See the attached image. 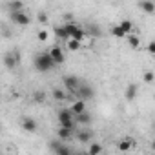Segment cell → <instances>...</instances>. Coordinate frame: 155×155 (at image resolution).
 <instances>
[{
	"label": "cell",
	"mask_w": 155,
	"mask_h": 155,
	"mask_svg": "<svg viewBox=\"0 0 155 155\" xmlns=\"http://www.w3.org/2000/svg\"><path fill=\"white\" fill-rule=\"evenodd\" d=\"M18 60H20L18 51H8V53H4V57H2L4 68H8V69H15V68L18 66Z\"/></svg>",
	"instance_id": "obj_5"
},
{
	"label": "cell",
	"mask_w": 155,
	"mask_h": 155,
	"mask_svg": "<svg viewBox=\"0 0 155 155\" xmlns=\"http://www.w3.org/2000/svg\"><path fill=\"white\" fill-rule=\"evenodd\" d=\"M119 26H120V29H122L126 35L133 31V22H131V20H122V22H119Z\"/></svg>",
	"instance_id": "obj_23"
},
{
	"label": "cell",
	"mask_w": 155,
	"mask_h": 155,
	"mask_svg": "<svg viewBox=\"0 0 155 155\" xmlns=\"http://www.w3.org/2000/svg\"><path fill=\"white\" fill-rule=\"evenodd\" d=\"M57 119H58V124H60V126H66V128H71V130H73L75 124H77L69 108H62V110H58V111H57Z\"/></svg>",
	"instance_id": "obj_2"
},
{
	"label": "cell",
	"mask_w": 155,
	"mask_h": 155,
	"mask_svg": "<svg viewBox=\"0 0 155 155\" xmlns=\"http://www.w3.org/2000/svg\"><path fill=\"white\" fill-rule=\"evenodd\" d=\"M22 128H24V131H28V133H35V131L38 130V124H37L35 119L24 117V119H22Z\"/></svg>",
	"instance_id": "obj_9"
},
{
	"label": "cell",
	"mask_w": 155,
	"mask_h": 155,
	"mask_svg": "<svg viewBox=\"0 0 155 155\" xmlns=\"http://www.w3.org/2000/svg\"><path fill=\"white\" fill-rule=\"evenodd\" d=\"M37 18H38V22H40V24H44V26L48 24V15H46L44 11H38V15H37Z\"/></svg>",
	"instance_id": "obj_29"
},
{
	"label": "cell",
	"mask_w": 155,
	"mask_h": 155,
	"mask_svg": "<svg viewBox=\"0 0 155 155\" xmlns=\"http://www.w3.org/2000/svg\"><path fill=\"white\" fill-rule=\"evenodd\" d=\"M26 9V4L22 0H9L8 2V11L13 13V11H24Z\"/></svg>",
	"instance_id": "obj_14"
},
{
	"label": "cell",
	"mask_w": 155,
	"mask_h": 155,
	"mask_svg": "<svg viewBox=\"0 0 155 155\" xmlns=\"http://www.w3.org/2000/svg\"><path fill=\"white\" fill-rule=\"evenodd\" d=\"M73 119H75V122H77V124H82V126H90V124H91V120H93V117H91L86 110H84L82 113H79V115H75Z\"/></svg>",
	"instance_id": "obj_11"
},
{
	"label": "cell",
	"mask_w": 155,
	"mask_h": 155,
	"mask_svg": "<svg viewBox=\"0 0 155 155\" xmlns=\"http://www.w3.org/2000/svg\"><path fill=\"white\" fill-rule=\"evenodd\" d=\"M9 18H11V22H15V24L20 26V28H28V26L31 24L29 15L24 13V11H13V13H9Z\"/></svg>",
	"instance_id": "obj_4"
},
{
	"label": "cell",
	"mask_w": 155,
	"mask_h": 155,
	"mask_svg": "<svg viewBox=\"0 0 155 155\" xmlns=\"http://www.w3.org/2000/svg\"><path fill=\"white\" fill-rule=\"evenodd\" d=\"M71 113H73V117L75 115H79V113H82L84 110H86V101H82V99H79V101H75L73 104H71Z\"/></svg>",
	"instance_id": "obj_13"
},
{
	"label": "cell",
	"mask_w": 155,
	"mask_h": 155,
	"mask_svg": "<svg viewBox=\"0 0 155 155\" xmlns=\"http://www.w3.org/2000/svg\"><path fill=\"white\" fill-rule=\"evenodd\" d=\"M77 95H79V99H82V101H91L93 97H95V90L86 82V81H81V84H79V88H77Z\"/></svg>",
	"instance_id": "obj_3"
},
{
	"label": "cell",
	"mask_w": 155,
	"mask_h": 155,
	"mask_svg": "<svg viewBox=\"0 0 155 155\" xmlns=\"http://www.w3.org/2000/svg\"><path fill=\"white\" fill-rule=\"evenodd\" d=\"M71 38H75V40H79V42H84V38H86V31H84V28H77L75 29V33L71 35Z\"/></svg>",
	"instance_id": "obj_22"
},
{
	"label": "cell",
	"mask_w": 155,
	"mask_h": 155,
	"mask_svg": "<svg viewBox=\"0 0 155 155\" xmlns=\"http://www.w3.org/2000/svg\"><path fill=\"white\" fill-rule=\"evenodd\" d=\"M84 31H86V37H91V38H97V37H101V35H102L101 28H99V26H95V24H88V26L84 28Z\"/></svg>",
	"instance_id": "obj_15"
},
{
	"label": "cell",
	"mask_w": 155,
	"mask_h": 155,
	"mask_svg": "<svg viewBox=\"0 0 155 155\" xmlns=\"http://www.w3.org/2000/svg\"><path fill=\"white\" fill-rule=\"evenodd\" d=\"M79 84H81V79H79L77 75H68V77H64V86L68 88V91H77Z\"/></svg>",
	"instance_id": "obj_8"
},
{
	"label": "cell",
	"mask_w": 155,
	"mask_h": 155,
	"mask_svg": "<svg viewBox=\"0 0 155 155\" xmlns=\"http://www.w3.org/2000/svg\"><path fill=\"white\" fill-rule=\"evenodd\" d=\"M66 46H68L69 51H79V49L82 48V42L75 40V38H68V40H66Z\"/></svg>",
	"instance_id": "obj_20"
},
{
	"label": "cell",
	"mask_w": 155,
	"mask_h": 155,
	"mask_svg": "<svg viewBox=\"0 0 155 155\" xmlns=\"http://www.w3.org/2000/svg\"><path fill=\"white\" fill-rule=\"evenodd\" d=\"M0 131H2V128H0Z\"/></svg>",
	"instance_id": "obj_33"
},
{
	"label": "cell",
	"mask_w": 155,
	"mask_h": 155,
	"mask_svg": "<svg viewBox=\"0 0 155 155\" xmlns=\"http://www.w3.org/2000/svg\"><path fill=\"white\" fill-rule=\"evenodd\" d=\"M77 139H79L82 144H84V142H91V140H93V131H91V130H82V131L77 133Z\"/></svg>",
	"instance_id": "obj_18"
},
{
	"label": "cell",
	"mask_w": 155,
	"mask_h": 155,
	"mask_svg": "<svg viewBox=\"0 0 155 155\" xmlns=\"http://www.w3.org/2000/svg\"><path fill=\"white\" fill-rule=\"evenodd\" d=\"M139 6H140V9H142L144 13H148V15H153V11H155V4L151 2V0H142Z\"/></svg>",
	"instance_id": "obj_19"
},
{
	"label": "cell",
	"mask_w": 155,
	"mask_h": 155,
	"mask_svg": "<svg viewBox=\"0 0 155 155\" xmlns=\"http://www.w3.org/2000/svg\"><path fill=\"white\" fill-rule=\"evenodd\" d=\"M49 150L53 151V153H57V155H69L71 153V148L69 146H66L64 144V140H51L49 142Z\"/></svg>",
	"instance_id": "obj_6"
},
{
	"label": "cell",
	"mask_w": 155,
	"mask_h": 155,
	"mask_svg": "<svg viewBox=\"0 0 155 155\" xmlns=\"http://www.w3.org/2000/svg\"><path fill=\"white\" fill-rule=\"evenodd\" d=\"M62 28H64V31H66V35H68V37L71 38V35L75 33V29H77V28H79V26H77V22H73V20H69V22H66V24H64Z\"/></svg>",
	"instance_id": "obj_21"
},
{
	"label": "cell",
	"mask_w": 155,
	"mask_h": 155,
	"mask_svg": "<svg viewBox=\"0 0 155 155\" xmlns=\"http://www.w3.org/2000/svg\"><path fill=\"white\" fill-rule=\"evenodd\" d=\"M124 38H126V42H128V46H130L131 49H139V48H140V37H139V35L128 33Z\"/></svg>",
	"instance_id": "obj_12"
},
{
	"label": "cell",
	"mask_w": 155,
	"mask_h": 155,
	"mask_svg": "<svg viewBox=\"0 0 155 155\" xmlns=\"http://www.w3.org/2000/svg\"><path fill=\"white\" fill-rule=\"evenodd\" d=\"M33 66H35V69L40 71V73H48V71H51L57 64L53 62V58H51L49 53H37V55L33 57Z\"/></svg>",
	"instance_id": "obj_1"
},
{
	"label": "cell",
	"mask_w": 155,
	"mask_h": 155,
	"mask_svg": "<svg viewBox=\"0 0 155 155\" xmlns=\"http://www.w3.org/2000/svg\"><path fill=\"white\" fill-rule=\"evenodd\" d=\"M148 53L150 55H155V42H150L148 44Z\"/></svg>",
	"instance_id": "obj_32"
},
{
	"label": "cell",
	"mask_w": 155,
	"mask_h": 155,
	"mask_svg": "<svg viewBox=\"0 0 155 155\" xmlns=\"http://www.w3.org/2000/svg\"><path fill=\"white\" fill-rule=\"evenodd\" d=\"M48 53L51 55V58H53V62H55L57 66H60V64H64V62H66V55H64L62 48H58V46H51Z\"/></svg>",
	"instance_id": "obj_7"
},
{
	"label": "cell",
	"mask_w": 155,
	"mask_h": 155,
	"mask_svg": "<svg viewBox=\"0 0 155 155\" xmlns=\"http://www.w3.org/2000/svg\"><path fill=\"white\" fill-rule=\"evenodd\" d=\"M71 133H73V130L71 128H66V126H60L58 130H57V137L60 139V140H69L71 139Z\"/></svg>",
	"instance_id": "obj_17"
},
{
	"label": "cell",
	"mask_w": 155,
	"mask_h": 155,
	"mask_svg": "<svg viewBox=\"0 0 155 155\" xmlns=\"http://www.w3.org/2000/svg\"><path fill=\"white\" fill-rule=\"evenodd\" d=\"M88 153L90 155H99V153H102V146L99 142H91L90 148H88Z\"/></svg>",
	"instance_id": "obj_24"
},
{
	"label": "cell",
	"mask_w": 155,
	"mask_h": 155,
	"mask_svg": "<svg viewBox=\"0 0 155 155\" xmlns=\"http://www.w3.org/2000/svg\"><path fill=\"white\" fill-rule=\"evenodd\" d=\"M137 93H139V86H137L135 82H131V84H128V88H126V91H124V97H126L128 102H133L135 97H137Z\"/></svg>",
	"instance_id": "obj_10"
},
{
	"label": "cell",
	"mask_w": 155,
	"mask_h": 155,
	"mask_svg": "<svg viewBox=\"0 0 155 155\" xmlns=\"http://www.w3.org/2000/svg\"><path fill=\"white\" fill-rule=\"evenodd\" d=\"M53 99H55V101H66V99H68V93H66L64 90L55 88V90H53Z\"/></svg>",
	"instance_id": "obj_26"
},
{
	"label": "cell",
	"mask_w": 155,
	"mask_h": 155,
	"mask_svg": "<svg viewBox=\"0 0 155 155\" xmlns=\"http://www.w3.org/2000/svg\"><path fill=\"white\" fill-rule=\"evenodd\" d=\"M144 82L146 84H153V73L151 71H146L144 73Z\"/></svg>",
	"instance_id": "obj_30"
},
{
	"label": "cell",
	"mask_w": 155,
	"mask_h": 155,
	"mask_svg": "<svg viewBox=\"0 0 155 155\" xmlns=\"http://www.w3.org/2000/svg\"><path fill=\"white\" fill-rule=\"evenodd\" d=\"M133 144H135V140L131 137H124L119 140V151H130L133 148Z\"/></svg>",
	"instance_id": "obj_16"
},
{
	"label": "cell",
	"mask_w": 155,
	"mask_h": 155,
	"mask_svg": "<svg viewBox=\"0 0 155 155\" xmlns=\"http://www.w3.org/2000/svg\"><path fill=\"white\" fill-rule=\"evenodd\" d=\"M53 33H55V37H57V38H60V40H64V42H66V40L69 38V37L66 35L64 28H55V29H53Z\"/></svg>",
	"instance_id": "obj_27"
},
{
	"label": "cell",
	"mask_w": 155,
	"mask_h": 155,
	"mask_svg": "<svg viewBox=\"0 0 155 155\" xmlns=\"http://www.w3.org/2000/svg\"><path fill=\"white\" fill-rule=\"evenodd\" d=\"M111 35L115 37V38H124L126 37V33L120 29V26L119 24H115V26H111Z\"/></svg>",
	"instance_id": "obj_25"
},
{
	"label": "cell",
	"mask_w": 155,
	"mask_h": 155,
	"mask_svg": "<svg viewBox=\"0 0 155 155\" xmlns=\"http://www.w3.org/2000/svg\"><path fill=\"white\" fill-rule=\"evenodd\" d=\"M33 101L35 102H44L46 101V93L44 91H35L33 93Z\"/></svg>",
	"instance_id": "obj_28"
},
{
	"label": "cell",
	"mask_w": 155,
	"mask_h": 155,
	"mask_svg": "<svg viewBox=\"0 0 155 155\" xmlns=\"http://www.w3.org/2000/svg\"><path fill=\"white\" fill-rule=\"evenodd\" d=\"M48 37H49V33H48V31H44V29H42V31H38V40H42V42H44V40H48Z\"/></svg>",
	"instance_id": "obj_31"
}]
</instances>
